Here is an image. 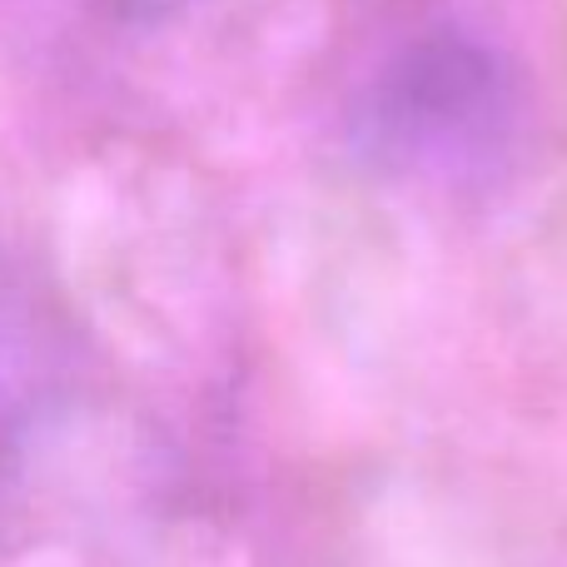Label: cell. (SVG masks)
Returning a JSON list of instances; mask_svg holds the SVG:
<instances>
[{
    "label": "cell",
    "mask_w": 567,
    "mask_h": 567,
    "mask_svg": "<svg viewBox=\"0 0 567 567\" xmlns=\"http://www.w3.org/2000/svg\"><path fill=\"white\" fill-rule=\"evenodd\" d=\"M373 165L403 179L473 185L498 175L518 140V85L483 40L429 30L379 65L353 110Z\"/></svg>",
    "instance_id": "1"
},
{
    "label": "cell",
    "mask_w": 567,
    "mask_h": 567,
    "mask_svg": "<svg viewBox=\"0 0 567 567\" xmlns=\"http://www.w3.org/2000/svg\"><path fill=\"white\" fill-rule=\"evenodd\" d=\"M85 399L75 319L45 279L0 249V498L30 478Z\"/></svg>",
    "instance_id": "2"
},
{
    "label": "cell",
    "mask_w": 567,
    "mask_h": 567,
    "mask_svg": "<svg viewBox=\"0 0 567 567\" xmlns=\"http://www.w3.org/2000/svg\"><path fill=\"white\" fill-rule=\"evenodd\" d=\"M90 6L95 16H105L110 25H135V30H150V25H165L175 20L189 0H80Z\"/></svg>",
    "instance_id": "3"
}]
</instances>
